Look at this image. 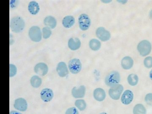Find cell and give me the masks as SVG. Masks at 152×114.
<instances>
[{
	"label": "cell",
	"instance_id": "1",
	"mask_svg": "<svg viewBox=\"0 0 152 114\" xmlns=\"http://www.w3.org/2000/svg\"><path fill=\"white\" fill-rule=\"evenodd\" d=\"M25 26L24 20L21 17H15L11 19L10 27L12 31L14 32H20L24 28Z\"/></svg>",
	"mask_w": 152,
	"mask_h": 114
},
{
	"label": "cell",
	"instance_id": "2",
	"mask_svg": "<svg viewBox=\"0 0 152 114\" xmlns=\"http://www.w3.org/2000/svg\"><path fill=\"white\" fill-rule=\"evenodd\" d=\"M121 81L120 73L117 71H112L109 73L105 79V83L107 86L113 87L119 84Z\"/></svg>",
	"mask_w": 152,
	"mask_h": 114
},
{
	"label": "cell",
	"instance_id": "3",
	"mask_svg": "<svg viewBox=\"0 0 152 114\" xmlns=\"http://www.w3.org/2000/svg\"><path fill=\"white\" fill-rule=\"evenodd\" d=\"M137 48L141 56L143 57L146 56L151 52L152 45L149 41L143 40L138 44Z\"/></svg>",
	"mask_w": 152,
	"mask_h": 114
},
{
	"label": "cell",
	"instance_id": "4",
	"mask_svg": "<svg viewBox=\"0 0 152 114\" xmlns=\"http://www.w3.org/2000/svg\"><path fill=\"white\" fill-rule=\"evenodd\" d=\"M124 90V88L122 85L119 84L110 88L109 90V96L113 100H118L121 97Z\"/></svg>",
	"mask_w": 152,
	"mask_h": 114
},
{
	"label": "cell",
	"instance_id": "5",
	"mask_svg": "<svg viewBox=\"0 0 152 114\" xmlns=\"http://www.w3.org/2000/svg\"><path fill=\"white\" fill-rule=\"evenodd\" d=\"M29 36L32 41L36 42H40L42 38L40 28L37 26L32 27L29 31Z\"/></svg>",
	"mask_w": 152,
	"mask_h": 114
},
{
	"label": "cell",
	"instance_id": "6",
	"mask_svg": "<svg viewBox=\"0 0 152 114\" xmlns=\"http://www.w3.org/2000/svg\"><path fill=\"white\" fill-rule=\"evenodd\" d=\"M78 22L79 26L82 31H86L91 26V19L86 14L81 15L79 17Z\"/></svg>",
	"mask_w": 152,
	"mask_h": 114
},
{
	"label": "cell",
	"instance_id": "7",
	"mask_svg": "<svg viewBox=\"0 0 152 114\" xmlns=\"http://www.w3.org/2000/svg\"><path fill=\"white\" fill-rule=\"evenodd\" d=\"M82 66L81 62L78 59H72L69 62V69L73 74L79 73L81 70Z\"/></svg>",
	"mask_w": 152,
	"mask_h": 114
},
{
	"label": "cell",
	"instance_id": "8",
	"mask_svg": "<svg viewBox=\"0 0 152 114\" xmlns=\"http://www.w3.org/2000/svg\"><path fill=\"white\" fill-rule=\"evenodd\" d=\"M96 33L97 37L102 42L109 40L111 37L110 32L102 27L98 28Z\"/></svg>",
	"mask_w": 152,
	"mask_h": 114
},
{
	"label": "cell",
	"instance_id": "9",
	"mask_svg": "<svg viewBox=\"0 0 152 114\" xmlns=\"http://www.w3.org/2000/svg\"><path fill=\"white\" fill-rule=\"evenodd\" d=\"M14 107L20 112H25L28 109L27 101L23 98H18L15 101Z\"/></svg>",
	"mask_w": 152,
	"mask_h": 114
},
{
	"label": "cell",
	"instance_id": "10",
	"mask_svg": "<svg viewBox=\"0 0 152 114\" xmlns=\"http://www.w3.org/2000/svg\"><path fill=\"white\" fill-rule=\"evenodd\" d=\"M134 99V94L130 90H126L121 96V101L124 104H130L132 102Z\"/></svg>",
	"mask_w": 152,
	"mask_h": 114
},
{
	"label": "cell",
	"instance_id": "11",
	"mask_svg": "<svg viewBox=\"0 0 152 114\" xmlns=\"http://www.w3.org/2000/svg\"><path fill=\"white\" fill-rule=\"evenodd\" d=\"M86 93V87L81 86L78 87H75L72 90V95L76 99H80L85 96Z\"/></svg>",
	"mask_w": 152,
	"mask_h": 114
},
{
	"label": "cell",
	"instance_id": "12",
	"mask_svg": "<svg viewBox=\"0 0 152 114\" xmlns=\"http://www.w3.org/2000/svg\"><path fill=\"white\" fill-rule=\"evenodd\" d=\"M41 99L45 102H50L54 96V93L52 90L50 88H45L42 90L40 93Z\"/></svg>",
	"mask_w": 152,
	"mask_h": 114
},
{
	"label": "cell",
	"instance_id": "13",
	"mask_svg": "<svg viewBox=\"0 0 152 114\" xmlns=\"http://www.w3.org/2000/svg\"><path fill=\"white\" fill-rule=\"evenodd\" d=\"M34 71L39 75L45 76L48 72V67L45 63H38L35 66Z\"/></svg>",
	"mask_w": 152,
	"mask_h": 114
},
{
	"label": "cell",
	"instance_id": "14",
	"mask_svg": "<svg viewBox=\"0 0 152 114\" xmlns=\"http://www.w3.org/2000/svg\"><path fill=\"white\" fill-rule=\"evenodd\" d=\"M56 70L59 75L62 77H66L69 74L67 66L64 62H61L58 64Z\"/></svg>",
	"mask_w": 152,
	"mask_h": 114
},
{
	"label": "cell",
	"instance_id": "15",
	"mask_svg": "<svg viewBox=\"0 0 152 114\" xmlns=\"http://www.w3.org/2000/svg\"><path fill=\"white\" fill-rule=\"evenodd\" d=\"M94 97L98 102H103L105 99L106 94L103 89L98 88L96 89L94 91Z\"/></svg>",
	"mask_w": 152,
	"mask_h": 114
},
{
	"label": "cell",
	"instance_id": "16",
	"mask_svg": "<svg viewBox=\"0 0 152 114\" xmlns=\"http://www.w3.org/2000/svg\"><path fill=\"white\" fill-rule=\"evenodd\" d=\"M134 61L130 56H125L122 59L121 65L122 67L125 70H129L132 69L134 65Z\"/></svg>",
	"mask_w": 152,
	"mask_h": 114
},
{
	"label": "cell",
	"instance_id": "17",
	"mask_svg": "<svg viewBox=\"0 0 152 114\" xmlns=\"http://www.w3.org/2000/svg\"><path fill=\"white\" fill-rule=\"evenodd\" d=\"M81 41L77 38H72L68 42V47L72 50H76L81 46Z\"/></svg>",
	"mask_w": 152,
	"mask_h": 114
},
{
	"label": "cell",
	"instance_id": "18",
	"mask_svg": "<svg viewBox=\"0 0 152 114\" xmlns=\"http://www.w3.org/2000/svg\"><path fill=\"white\" fill-rule=\"evenodd\" d=\"M44 24L48 27L51 28H54L57 25V21L53 17L49 16L46 17L44 20Z\"/></svg>",
	"mask_w": 152,
	"mask_h": 114
},
{
	"label": "cell",
	"instance_id": "19",
	"mask_svg": "<svg viewBox=\"0 0 152 114\" xmlns=\"http://www.w3.org/2000/svg\"><path fill=\"white\" fill-rule=\"evenodd\" d=\"M75 18L73 16H67L63 19L62 23L64 27L70 28L75 24Z\"/></svg>",
	"mask_w": 152,
	"mask_h": 114
},
{
	"label": "cell",
	"instance_id": "20",
	"mask_svg": "<svg viewBox=\"0 0 152 114\" xmlns=\"http://www.w3.org/2000/svg\"><path fill=\"white\" fill-rule=\"evenodd\" d=\"M28 9L29 12L32 15H37L39 11V6L37 2L32 1L29 4Z\"/></svg>",
	"mask_w": 152,
	"mask_h": 114
},
{
	"label": "cell",
	"instance_id": "21",
	"mask_svg": "<svg viewBox=\"0 0 152 114\" xmlns=\"http://www.w3.org/2000/svg\"><path fill=\"white\" fill-rule=\"evenodd\" d=\"M133 112L134 114H146L147 110L143 105L138 104L134 107Z\"/></svg>",
	"mask_w": 152,
	"mask_h": 114
},
{
	"label": "cell",
	"instance_id": "22",
	"mask_svg": "<svg viewBox=\"0 0 152 114\" xmlns=\"http://www.w3.org/2000/svg\"><path fill=\"white\" fill-rule=\"evenodd\" d=\"M127 81L129 85L132 86H135L139 82L138 76L135 74H131L128 76Z\"/></svg>",
	"mask_w": 152,
	"mask_h": 114
},
{
	"label": "cell",
	"instance_id": "23",
	"mask_svg": "<svg viewBox=\"0 0 152 114\" xmlns=\"http://www.w3.org/2000/svg\"><path fill=\"white\" fill-rule=\"evenodd\" d=\"M101 42L96 39H92L89 42L90 48L94 51H97L101 48Z\"/></svg>",
	"mask_w": 152,
	"mask_h": 114
},
{
	"label": "cell",
	"instance_id": "24",
	"mask_svg": "<svg viewBox=\"0 0 152 114\" xmlns=\"http://www.w3.org/2000/svg\"><path fill=\"white\" fill-rule=\"evenodd\" d=\"M31 84L34 88H39L42 84V80L39 76L34 75L32 77L31 79Z\"/></svg>",
	"mask_w": 152,
	"mask_h": 114
},
{
	"label": "cell",
	"instance_id": "25",
	"mask_svg": "<svg viewBox=\"0 0 152 114\" xmlns=\"http://www.w3.org/2000/svg\"><path fill=\"white\" fill-rule=\"evenodd\" d=\"M75 105L77 108L81 111L85 110L87 107V104L86 101L82 99L77 100L75 102Z\"/></svg>",
	"mask_w": 152,
	"mask_h": 114
},
{
	"label": "cell",
	"instance_id": "26",
	"mask_svg": "<svg viewBox=\"0 0 152 114\" xmlns=\"http://www.w3.org/2000/svg\"><path fill=\"white\" fill-rule=\"evenodd\" d=\"M144 64L145 66L148 69L152 68V57L148 56L145 58L144 61Z\"/></svg>",
	"mask_w": 152,
	"mask_h": 114
},
{
	"label": "cell",
	"instance_id": "27",
	"mask_svg": "<svg viewBox=\"0 0 152 114\" xmlns=\"http://www.w3.org/2000/svg\"><path fill=\"white\" fill-rule=\"evenodd\" d=\"M43 37L45 39H47L50 37L52 34V31L50 28L48 27H44L43 28Z\"/></svg>",
	"mask_w": 152,
	"mask_h": 114
},
{
	"label": "cell",
	"instance_id": "28",
	"mask_svg": "<svg viewBox=\"0 0 152 114\" xmlns=\"http://www.w3.org/2000/svg\"><path fill=\"white\" fill-rule=\"evenodd\" d=\"M10 77H14L16 75L17 72V69L16 66L12 64H10Z\"/></svg>",
	"mask_w": 152,
	"mask_h": 114
},
{
	"label": "cell",
	"instance_id": "29",
	"mask_svg": "<svg viewBox=\"0 0 152 114\" xmlns=\"http://www.w3.org/2000/svg\"><path fill=\"white\" fill-rule=\"evenodd\" d=\"M145 101L147 104L152 106V93H149L146 95Z\"/></svg>",
	"mask_w": 152,
	"mask_h": 114
},
{
	"label": "cell",
	"instance_id": "30",
	"mask_svg": "<svg viewBox=\"0 0 152 114\" xmlns=\"http://www.w3.org/2000/svg\"><path fill=\"white\" fill-rule=\"evenodd\" d=\"M65 114H79V113L77 109L74 107H72L67 110Z\"/></svg>",
	"mask_w": 152,
	"mask_h": 114
},
{
	"label": "cell",
	"instance_id": "31",
	"mask_svg": "<svg viewBox=\"0 0 152 114\" xmlns=\"http://www.w3.org/2000/svg\"><path fill=\"white\" fill-rule=\"evenodd\" d=\"M10 114H22L21 113L18 112L16 111H12L10 113Z\"/></svg>",
	"mask_w": 152,
	"mask_h": 114
},
{
	"label": "cell",
	"instance_id": "32",
	"mask_svg": "<svg viewBox=\"0 0 152 114\" xmlns=\"http://www.w3.org/2000/svg\"><path fill=\"white\" fill-rule=\"evenodd\" d=\"M149 77L150 79L152 80V69L151 71V72H150Z\"/></svg>",
	"mask_w": 152,
	"mask_h": 114
},
{
	"label": "cell",
	"instance_id": "33",
	"mask_svg": "<svg viewBox=\"0 0 152 114\" xmlns=\"http://www.w3.org/2000/svg\"><path fill=\"white\" fill-rule=\"evenodd\" d=\"M149 17L152 20V10H151L150 11V13H149Z\"/></svg>",
	"mask_w": 152,
	"mask_h": 114
},
{
	"label": "cell",
	"instance_id": "34",
	"mask_svg": "<svg viewBox=\"0 0 152 114\" xmlns=\"http://www.w3.org/2000/svg\"><path fill=\"white\" fill-rule=\"evenodd\" d=\"M100 114H108L107 113H101Z\"/></svg>",
	"mask_w": 152,
	"mask_h": 114
}]
</instances>
